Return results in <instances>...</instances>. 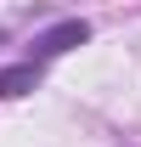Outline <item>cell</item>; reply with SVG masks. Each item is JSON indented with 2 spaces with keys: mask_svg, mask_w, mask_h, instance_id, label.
I'll use <instances>...</instances> for the list:
<instances>
[{
  "mask_svg": "<svg viewBox=\"0 0 141 147\" xmlns=\"http://www.w3.org/2000/svg\"><path fill=\"white\" fill-rule=\"evenodd\" d=\"M90 40V23L85 17H68V23H51L45 34L34 40V62H51V57H62V51H73V45H85Z\"/></svg>",
  "mask_w": 141,
  "mask_h": 147,
  "instance_id": "cell-1",
  "label": "cell"
},
{
  "mask_svg": "<svg viewBox=\"0 0 141 147\" xmlns=\"http://www.w3.org/2000/svg\"><path fill=\"white\" fill-rule=\"evenodd\" d=\"M40 85V62L28 57V62H17V68H0V102H17V96H28Z\"/></svg>",
  "mask_w": 141,
  "mask_h": 147,
  "instance_id": "cell-2",
  "label": "cell"
},
{
  "mask_svg": "<svg viewBox=\"0 0 141 147\" xmlns=\"http://www.w3.org/2000/svg\"><path fill=\"white\" fill-rule=\"evenodd\" d=\"M0 45H6V34H0Z\"/></svg>",
  "mask_w": 141,
  "mask_h": 147,
  "instance_id": "cell-3",
  "label": "cell"
}]
</instances>
